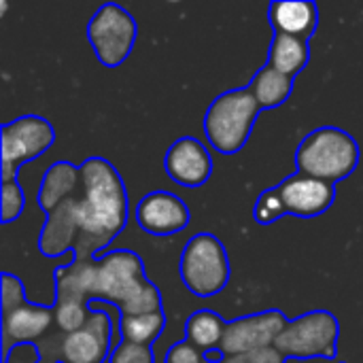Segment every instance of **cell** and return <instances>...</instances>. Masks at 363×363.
Listing matches in <instances>:
<instances>
[{
	"instance_id": "25",
	"label": "cell",
	"mask_w": 363,
	"mask_h": 363,
	"mask_svg": "<svg viewBox=\"0 0 363 363\" xmlns=\"http://www.w3.org/2000/svg\"><path fill=\"white\" fill-rule=\"evenodd\" d=\"M111 363H153V353H151V347L123 342L121 347L113 351Z\"/></svg>"
},
{
	"instance_id": "6",
	"label": "cell",
	"mask_w": 363,
	"mask_h": 363,
	"mask_svg": "<svg viewBox=\"0 0 363 363\" xmlns=\"http://www.w3.org/2000/svg\"><path fill=\"white\" fill-rule=\"evenodd\" d=\"M138 26L134 17L119 4H102L87 26V38L96 53V57L108 66L115 68L130 55L134 43H136Z\"/></svg>"
},
{
	"instance_id": "15",
	"label": "cell",
	"mask_w": 363,
	"mask_h": 363,
	"mask_svg": "<svg viewBox=\"0 0 363 363\" xmlns=\"http://www.w3.org/2000/svg\"><path fill=\"white\" fill-rule=\"evenodd\" d=\"M268 21L274 32L308 40L317 30L319 11L311 0H279L268 6Z\"/></svg>"
},
{
	"instance_id": "28",
	"label": "cell",
	"mask_w": 363,
	"mask_h": 363,
	"mask_svg": "<svg viewBox=\"0 0 363 363\" xmlns=\"http://www.w3.org/2000/svg\"><path fill=\"white\" fill-rule=\"evenodd\" d=\"M57 363H64V362H57Z\"/></svg>"
},
{
	"instance_id": "10",
	"label": "cell",
	"mask_w": 363,
	"mask_h": 363,
	"mask_svg": "<svg viewBox=\"0 0 363 363\" xmlns=\"http://www.w3.org/2000/svg\"><path fill=\"white\" fill-rule=\"evenodd\" d=\"M283 215H296V217H317L325 213L336 198V189L332 183L306 177V174H294L272 187Z\"/></svg>"
},
{
	"instance_id": "20",
	"label": "cell",
	"mask_w": 363,
	"mask_h": 363,
	"mask_svg": "<svg viewBox=\"0 0 363 363\" xmlns=\"http://www.w3.org/2000/svg\"><path fill=\"white\" fill-rule=\"evenodd\" d=\"M164 325H166L164 311L151 313V315H121L119 332L125 342L149 347L160 338V334L164 332Z\"/></svg>"
},
{
	"instance_id": "17",
	"label": "cell",
	"mask_w": 363,
	"mask_h": 363,
	"mask_svg": "<svg viewBox=\"0 0 363 363\" xmlns=\"http://www.w3.org/2000/svg\"><path fill=\"white\" fill-rule=\"evenodd\" d=\"M81 177V168L68 164V162H57L53 164L40 183V194H38V204L43 211L51 213L57 204H62L66 198H70L72 189L77 187Z\"/></svg>"
},
{
	"instance_id": "5",
	"label": "cell",
	"mask_w": 363,
	"mask_h": 363,
	"mask_svg": "<svg viewBox=\"0 0 363 363\" xmlns=\"http://www.w3.org/2000/svg\"><path fill=\"white\" fill-rule=\"evenodd\" d=\"M338 332V319L332 313L313 311L289 321L274 349L285 359H334Z\"/></svg>"
},
{
	"instance_id": "13",
	"label": "cell",
	"mask_w": 363,
	"mask_h": 363,
	"mask_svg": "<svg viewBox=\"0 0 363 363\" xmlns=\"http://www.w3.org/2000/svg\"><path fill=\"white\" fill-rule=\"evenodd\" d=\"M94 317L79 332H72L62 342V355L66 363H100L108 355L111 338H115V330H111V321L106 313L91 311Z\"/></svg>"
},
{
	"instance_id": "19",
	"label": "cell",
	"mask_w": 363,
	"mask_h": 363,
	"mask_svg": "<svg viewBox=\"0 0 363 363\" xmlns=\"http://www.w3.org/2000/svg\"><path fill=\"white\" fill-rule=\"evenodd\" d=\"M225 321L213 313V311H198L194 313L187 323H185V336L187 340L204 351V353H211V351H217L221 347V340H223V332H225Z\"/></svg>"
},
{
	"instance_id": "18",
	"label": "cell",
	"mask_w": 363,
	"mask_h": 363,
	"mask_svg": "<svg viewBox=\"0 0 363 363\" xmlns=\"http://www.w3.org/2000/svg\"><path fill=\"white\" fill-rule=\"evenodd\" d=\"M257 100L259 108H277L281 106L294 91V79L274 70L272 66H264L247 87Z\"/></svg>"
},
{
	"instance_id": "21",
	"label": "cell",
	"mask_w": 363,
	"mask_h": 363,
	"mask_svg": "<svg viewBox=\"0 0 363 363\" xmlns=\"http://www.w3.org/2000/svg\"><path fill=\"white\" fill-rule=\"evenodd\" d=\"M121 315H151L162 311V294L153 283H147L132 300L119 306Z\"/></svg>"
},
{
	"instance_id": "7",
	"label": "cell",
	"mask_w": 363,
	"mask_h": 363,
	"mask_svg": "<svg viewBox=\"0 0 363 363\" xmlns=\"http://www.w3.org/2000/svg\"><path fill=\"white\" fill-rule=\"evenodd\" d=\"M55 143V130L38 115H26L2 125V181H15V170L43 155Z\"/></svg>"
},
{
	"instance_id": "9",
	"label": "cell",
	"mask_w": 363,
	"mask_h": 363,
	"mask_svg": "<svg viewBox=\"0 0 363 363\" xmlns=\"http://www.w3.org/2000/svg\"><path fill=\"white\" fill-rule=\"evenodd\" d=\"M287 319L281 311H266L249 317L234 319L225 325L219 351L225 357L247 355L274 347L277 338L287 328Z\"/></svg>"
},
{
	"instance_id": "4",
	"label": "cell",
	"mask_w": 363,
	"mask_h": 363,
	"mask_svg": "<svg viewBox=\"0 0 363 363\" xmlns=\"http://www.w3.org/2000/svg\"><path fill=\"white\" fill-rule=\"evenodd\" d=\"M181 281L198 298H211L225 289L230 281L228 251L208 232L196 234L181 255Z\"/></svg>"
},
{
	"instance_id": "23",
	"label": "cell",
	"mask_w": 363,
	"mask_h": 363,
	"mask_svg": "<svg viewBox=\"0 0 363 363\" xmlns=\"http://www.w3.org/2000/svg\"><path fill=\"white\" fill-rule=\"evenodd\" d=\"M23 191L17 181H2V223H11L23 211Z\"/></svg>"
},
{
	"instance_id": "1",
	"label": "cell",
	"mask_w": 363,
	"mask_h": 363,
	"mask_svg": "<svg viewBox=\"0 0 363 363\" xmlns=\"http://www.w3.org/2000/svg\"><path fill=\"white\" fill-rule=\"evenodd\" d=\"M83 198L57 204L40 232L38 247L47 257H57L70 242H79V259L106 247L128 223V194L119 172L100 157L81 166Z\"/></svg>"
},
{
	"instance_id": "27",
	"label": "cell",
	"mask_w": 363,
	"mask_h": 363,
	"mask_svg": "<svg viewBox=\"0 0 363 363\" xmlns=\"http://www.w3.org/2000/svg\"><path fill=\"white\" fill-rule=\"evenodd\" d=\"M204 363H213V362H206V359H204ZM217 363H285V357H283L274 347H270V349L255 351V353H247V355L225 357L223 362H217Z\"/></svg>"
},
{
	"instance_id": "26",
	"label": "cell",
	"mask_w": 363,
	"mask_h": 363,
	"mask_svg": "<svg viewBox=\"0 0 363 363\" xmlns=\"http://www.w3.org/2000/svg\"><path fill=\"white\" fill-rule=\"evenodd\" d=\"M166 363H204V357L189 340H181L168 351Z\"/></svg>"
},
{
	"instance_id": "24",
	"label": "cell",
	"mask_w": 363,
	"mask_h": 363,
	"mask_svg": "<svg viewBox=\"0 0 363 363\" xmlns=\"http://www.w3.org/2000/svg\"><path fill=\"white\" fill-rule=\"evenodd\" d=\"M26 304V296H23V285L19 283V279H15L13 274L4 272L2 274V315L19 308Z\"/></svg>"
},
{
	"instance_id": "16",
	"label": "cell",
	"mask_w": 363,
	"mask_h": 363,
	"mask_svg": "<svg viewBox=\"0 0 363 363\" xmlns=\"http://www.w3.org/2000/svg\"><path fill=\"white\" fill-rule=\"evenodd\" d=\"M308 60H311V45L306 38L274 32L268 53V66L294 79L306 68Z\"/></svg>"
},
{
	"instance_id": "2",
	"label": "cell",
	"mask_w": 363,
	"mask_h": 363,
	"mask_svg": "<svg viewBox=\"0 0 363 363\" xmlns=\"http://www.w3.org/2000/svg\"><path fill=\"white\" fill-rule=\"evenodd\" d=\"M359 164L357 140L334 125L313 130L296 151V166L300 174L336 183L353 174Z\"/></svg>"
},
{
	"instance_id": "11",
	"label": "cell",
	"mask_w": 363,
	"mask_h": 363,
	"mask_svg": "<svg viewBox=\"0 0 363 363\" xmlns=\"http://www.w3.org/2000/svg\"><path fill=\"white\" fill-rule=\"evenodd\" d=\"M191 213L187 204L170 191L147 194L136 208L138 225L153 236H172L189 225Z\"/></svg>"
},
{
	"instance_id": "22",
	"label": "cell",
	"mask_w": 363,
	"mask_h": 363,
	"mask_svg": "<svg viewBox=\"0 0 363 363\" xmlns=\"http://www.w3.org/2000/svg\"><path fill=\"white\" fill-rule=\"evenodd\" d=\"M53 315H55V323L68 334L79 332L87 325L85 306L81 302H57Z\"/></svg>"
},
{
	"instance_id": "12",
	"label": "cell",
	"mask_w": 363,
	"mask_h": 363,
	"mask_svg": "<svg viewBox=\"0 0 363 363\" xmlns=\"http://www.w3.org/2000/svg\"><path fill=\"white\" fill-rule=\"evenodd\" d=\"M164 168H166V174L174 183L194 189V187L204 185L211 179L213 157L200 140L191 136H183L174 140L170 149L166 151Z\"/></svg>"
},
{
	"instance_id": "14",
	"label": "cell",
	"mask_w": 363,
	"mask_h": 363,
	"mask_svg": "<svg viewBox=\"0 0 363 363\" xmlns=\"http://www.w3.org/2000/svg\"><path fill=\"white\" fill-rule=\"evenodd\" d=\"M53 317L55 315L51 313V308L38 306V304H28V302L6 315H2L4 363L9 362V342L23 345V342H32V340L40 338L47 332V328L51 325Z\"/></svg>"
},
{
	"instance_id": "3",
	"label": "cell",
	"mask_w": 363,
	"mask_h": 363,
	"mask_svg": "<svg viewBox=\"0 0 363 363\" xmlns=\"http://www.w3.org/2000/svg\"><path fill=\"white\" fill-rule=\"evenodd\" d=\"M259 111L262 108L249 89H230L217 96L204 115L208 143L223 155L238 153L247 145Z\"/></svg>"
},
{
	"instance_id": "8",
	"label": "cell",
	"mask_w": 363,
	"mask_h": 363,
	"mask_svg": "<svg viewBox=\"0 0 363 363\" xmlns=\"http://www.w3.org/2000/svg\"><path fill=\"white\" fill-rule=\"evenodd\" d=\"M149 281L143 262L132 251H113L98 257L94 300H108L117 306L132 300Z\"/></svg>"
}]
</instances>
